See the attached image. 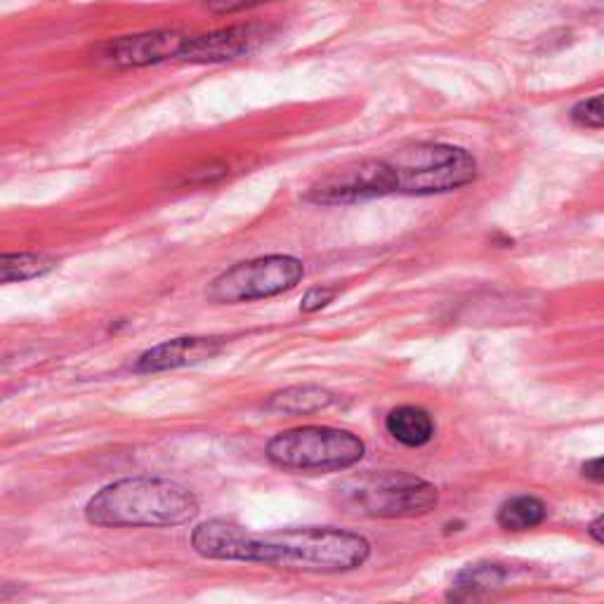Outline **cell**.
<instances>
[{"label": "cell", "mask_w": 604, "mask_h": 604, "mask_svg": "<svg viewBox=\"0 0 604 604\" xmlns=\"http://www.w3.org/2000/svg\"><path fill=\"white\" fill-rule=\"evenodd\" d=\"M192 547L206 559L260 562L303 571H353L367 565L371 543L353 531L305 527L258 533L227 519H210L192 531Z\"/></svg>", "instance_id": "obj_1"}, {"label": "cell", "mask_w": 604, "mask_h": 604, "mask_svg": "<svg viewBox=\"0 0 604 604\" xmlns=\"http://www.w3.org/2000/svg\"><path fill=\"white\" fill-rule=\"evenodd\" d=\"M199 515V501L177 482L159 477H125L107 484L86 505L95 527H177Z\"/></svg>", "instance_id": "obj_2"}, {"label": "cell", "mask_w": 604, "mask_h": 604, "mask_svg": "<svg viewBox=\"0 0 604 604\" xmlns=\"http://www.w3.org/2000/svg\"><path fill=\"white\" fill-rule=\"evenodd\" d=\"M333 501L349 515L371 519L420 517L434 510L437 486L423 477L399 470L349 474L333 486Z\"/></svg>", "instance_id": "obj_3"}, {"label": "cell", "mask_w": 604, "mask_h": 604, "mask_svg": "<svg viewBox=\"0 0 604 604\" xmlns=\"http://www.w3.org/2000/svg\"><path fill=\"white\" fill-rule=\"evenodd\" d=\"M385 159L395 175L397 194H446L470 185L477 177L472 153L454 145L416 143L390 151Z\"/></svg>", "instance_id": "obj_4"}, {"label": "cell", "mask_w": 604, "mask_h": 604, "mask_svg": "<svg viewBox=\"0 0 604 604\" xmlns=\"http://www.w3.org/2000/svg\"><path fill=\"white\" fill-rule=\"evenodd\" d=\"M367 446L355 432L329 426H305L279 432L267 444V458L284 470L335 472L357 466Z\"/></svg>", "instance_id": "obj_5"}, {"label": "cell", "mask_w": 604, "mask_h": 604, "mask_svg": "<svg viewBox=\"0 0 604 604\" xmlns=\"http://www.w3.org/2000/svg\"><path fill=\"white\" fill-rule=\"evenodd\" d=\"M303 276L305 264L293 256L252 258L236 262L227 272L215 276L208 288V300L218 305H236L274 298V295L298 286Z\"/></svg>", "instance_id": "obj_6"}, {"label": "cell", "mask_w": 604, "mask_h": 604, "mask_svg": "<svg viewBox=\"0 0 604 604\" xmlns=\"http://www.w3.org/2000/svg\"><path fill=\"white\" fill-rule=\"evenodd\" d=\"M397 194L387 159H361L345 163L319 177L305 199L317 206H353Z\"/></svg>", "instance_id": "obj_7"}, {"label": "cell", "mask_w": 604, "mask_h": 604, "mask_svg": "<svg viewBox=\"0 0 604 604\" xmlns=\"http://www.w3.org/2000/svg\"><path fill=\"white\" fill-rule=\"evenodd\" d=\"M187 40V34L168 29L119 36L97 46L95 58L114 69H145L165 62H182Z\"/></svg>", "instance_id": "obj_8"}, {"label": "cell", "mask_w": 604, "mask_h": 604, "mask_svg": "<svg viewBox=\"0 0 604 604\" xmlns=\"http://www.w3.org/2000/svg\"><path fill=\"white\" fill-rule=\"evenodd\" d=\"M264 38L267 26L262 24H234L201 36H189L182 62L213 64L246 58V54L258 50Z\"/></svg>", "instance_id": "obj_9"}, {"label": "cell", "mask_w": 604, "mask_h": 604, "mask_svg": "<svg viewBox=\"0 0 604 604\" xmlns=\"http://www.w3.org/2000/svg\"><path fill=\"white\" fill-rule=\"evenodd\" d=\"M222 349L220 338H201V335H185V338L165 341L157 347L147 349L137 357L135 373H159L182 367H194L206 359H213Z\"/></svg>", "instance_id": "obj_10"}, {"label": "cell", "mask_w": 604, "mask_h": 604, "mask_svg": "<svg viewBox=\"0 0 604 604\" xmlns=\"http://www.w3.org/2000/svg\"><path fill=\"white\" fill-rule=\"evenodd\" d=\"M387 432L404 446H426L434 437V423L426 409L418 406H399L385 418Z\"/></svg>", "instance_id": "obj_11"}, {"label": "cell", "mask_w": 604, "mask_h": 604, "mask_svg": "<svg viewBox=\"0 0 604 604\" xmlns=\"http://www.w3.org/2000/svg\"><path fill=\"white\" fill-rule=\"evenodd\" d=\"M335 402V395L324 387L317 385H298L288 387L284 392H276L267 399V411L274 414H291V416H303V414H317L324 411Z\"/></svg>", "instance_id": "obj_12"}, {"label": "cell", "mask_w": 604, "mask_h": 604, "mask_svg": "<svg viewBox=\"0 0 604 604\" xmlns=\"http://www.w3.org/2000/svg\"><path fill=\"white\" fill-rule=\"evenodd\" d=\"M58 267V258L48 252H5L0 258V281L3 284H17V281H29L44 276Z\"/></svg>", "instance_id": "obj_13"}, {"label": "cell", "mask_w": 604, "mask_h": 604, "mask_svg": "<svg viewBox=\"0 0 604 604\" xmlns=\"http://www.w3.org/2000/svg\"><path fill=\"white\" fill-rule=\"evenodd\" d=\"M547 515L545 503L537 496H515L505 501L498 510L496 522L505 531H529L543 525Z\"/></svg>", "instance_id": "obj_14"}, {"label": "cell", "mask_w": 604, "mask_h": 604, "mask_svg": "<svg viewBox=\"0 0 604 604\" xmlns=\"http://www.w3.org/2000/svg\"><path fill=\"white\" fill-rule=\"evenodd\" d=\"M569 116L581 128H604V95L588 97V100L574 104Z\"/></svg>", "instance_id": "obj_15"}, {"label": "cell", "mask_w": 604, "mask_h": 604, "mask_svg": "<svg viewBox=\"0 0 604 604\" xmlns=\"http://www.w3.org/2000/svg\"><path fill=\"white\" fill-rule=\"evenodd\" d=\"M204 8L210 12V15H236V12H246V10H256L260 5L274 3V0H201Z\"/></svg>", "instance_id": "obj_16"}, {"label": "cell", "mask_w": 604, "mask_h": 604, "mask_svg": "<svg viewBox=\"0 0 604 604\" xmlns=\"http://www.w3.org/2000/svg\"><path fill=\"white\" fill-rule=\"evenodd\" d=\"M335 298L333 288H310L305 293V298L300 303L303 312H317L321 307H326Z\"/></svg>", "instance_id": "obj_17"}, {"label": "cell", "mask_w": 604, "mask_h": 604, "mask_svg": "<svg viewBox=\"0 0 604 604\" xmlns=\"http://www.w3.org/2000/svg\"><path fill=\"white\" fill-rule=\"evenodd\" d=\"M581 472H583V477H588V480H593V482H604V456L583 463Z\"/></svg>", "instance_id": "obj_18"}, {"label": "cell", "mask_w": 604, "mask_h": 604, "mask_svg": "<svg viewBox=\"0 0 604 604\" xmlns=\"http://www.w3.org/2000/svg\"><path fill=\"white\" fill-rule=\"evenodd\" d=\"M588 533H590V537H593L597 543L604 545V515H600L597 519H593V522H590Z\"/></svg>", "instance_id": "obj_19"}]
</instances>
